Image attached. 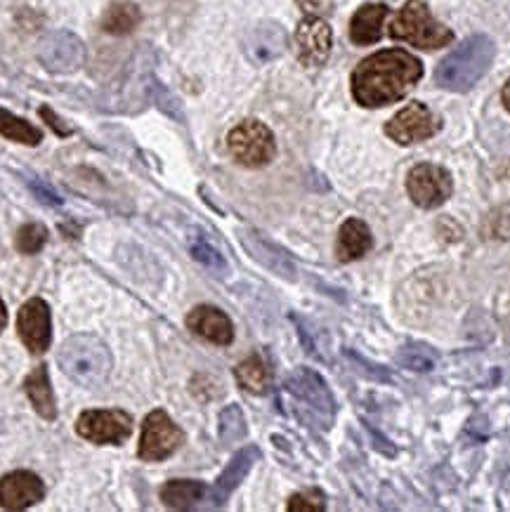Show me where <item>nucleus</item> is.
<instances>
[{"label": "nucleus", "mask_w": 510, "mask_h": 512, "mask_svg": "<svg viewBox=\"0 0 510 512\" xmlns=\"http://www.w3.org/2000/svg\"><path fill=\"white\" fill-rule=\"evenodd\" d=\"M423 67L407 50L392 48L362 59L352 74V95L362 107L376 109L402 100L421 81Z\"/></svg>", "instance_id": "obj_1"}, {"label": "nucleus", "mask_w": 510, "mask_h": 512, "mask_svg": "<svg viewBox=\"0 0 510 512\" xmlns=\"http://www.w3.org/2000/svg\"><path fill=\"white\" fill-rule=\"evenodd\" d=\"M494 52V43L487 36L477 34L466 38L440 62L435 71L437 85L451 93H468L492 67Z\"/></svg>", "instance_id": "obj_2"}, {"label": "nucleus", "mask_w": 510, "mask_h": 512, "mask_svg": "<svg viewBox=\"0 0 510 512\" xmlns=\"http://www.w3.org/2000/svg\"><path fill=\"white\" fill-rule=\"evenodd\" d=\"M60 366L64 376L74 380L81 387H100L109 378L111 371V352L100 338L88 336H71L64 340L60 350Z\"/></svg>", "instance_id": "obj_3"}, {"label": "nucleus", "mask_w": 510, "mask_h": 512, "mask_svg": "<svg viewBox=\"0 0 510 512\" xmlns=\"http://www.w3.org/2000/svg\"><path fill=\"white\" fill-rule=\"evenodd\" d=\"M390 36L395 38V41H404L421 50L444 48V45L454 41L451 29L442 26L440 22H435L423 0H409V3L404 5L400 15L395 17V22L390 24Z\"/></svg>", "instance_id": "obj_4"}, {"label": "nucleus", "mask_w": 510, "mask_h": 512, "mask_svg": "<svg viewBox=\"0 0 510 512\" xmlns=\"http://www.w3.org/2000/svg\"><path fill=\"white\" fill-rule=\"evenodd\" d=\"M227 147H230L234 161H239L246 168H263L277 154L272 130L260 121L239 123L227 137Z\"/></svg>", "instance_id": "obj_5"}, {"label": "nucleus", "mask_w": 510, "mask_h": 512, "mask_svg": "<svg viewBox=\"0 0 510 512\" xmlns=\"http://www.w3.org/2000/svg\"><path fill=\"white\" fill-rule=\"evenodd\" d=\"M182 442H185V435H182V430L170 420L168 413L152 411L145 418V425H142L140 458L149 463L166 461L168 456H173L175 451L180 449Z\"/></svg>", "instance_id": "obj_6"}, {"label": "nucleus", "mask_w": 510, "mask_h": 512, "mask_svg": "<svg viewBox=\"0 0 510 512\" xmlns=\"http://www.w3.org/2000/svg\"><path fill=\"white\" fill-rule=\"evenodd\" d=\"M286 390H289V395L296 397V402L305 404L312 411V416L322 423V428H329L333 413H336V402H333L329 387H326L324 380L315 371H293L289 380H286Z\"/></svg>", "instance_id": "obj_7"}, {"label": "nucleus", "mask_w": 510, "mask_h": 512, "mask_svg": "<svg viewBox=\"0 0 510 512\" xmlns=\"http://www.w3.org/2000/svg\"><path fill=\"white\" fill-rule=\"evenodd\" d=\"M38 59L52 74H74L85 62V45L71 31H52L38 43Z\"/></svg>", "instance_id": "obj_8"}, {"label": "nucleus", "mask_w": 510, "mask_h": 512, "mask_svg": "<svg viewBox=\"0 0 510 512\" xmlns=\"http://www.w3.org/2000/svg\"><path fill=\"white\" fill-rule=\"evenodd\" d=\"M407 189L416 206L437 208L454 192V182L444 168L433 166V163H421V166L411 168Z\"/></svg>", "instance_id": "obj_9"}, {"label": "nucleus", "mask_w": 510, "mask_h": 512, "mask_svg": "<svg viewBox=\"0 0 510 512\" xmlns=\"http://www.w3.org/2000/svg\"><path fill=\"white\" fill-rule=\"evenodd\" d=\"M78 435L93 444H123L133 432V418L126 411H85L76 423Z\"/></svg>", "instance_id": "obj_10"}, {"label": "nucleus", "mask_w": 510, "mask_h": 512, "mask_svg": "<svg viewBox=\"0 0 510 512\" xmlns=\"http://www.w3.org/2000/svg\"><path fill=\"white\" fill-rule=\"evenodd\" d=\"M440 130V118L430 111L425 104L414 102L404 107L400 114L392 116L385 126V135L397 144H416L430 140Z\"/></svg>", "instance_id": "obj_11"}, {"label": "nucleus", "mask_w": 510, "mask_h": 512, "mask_svg": "<svg viewBox=\"0 0 510 512\" xmlns=\"http://www.w3.org/2000/svg\"><path fill=\"white\" fill-rule=\"evenodd\" d=\"M17 331L22 343L34 354H43L52 343L50 307L41 298L29 300L17 314Z\"/></svg>", "instance_id": "obj_12"}, {"label": "nucleus", "mask_w": 510, "mask_h": 512, "mask_svg": "<svg viewBox=\"0 0 510 512\" xmlns=\"http://www.w3.org/2000/svg\"><path fill=\"white\" fill-rule=\"evenodd\" d=\"M333 34L331 26L319 17H305L298 24L296 31V48L298 59L305 67H322L331 55Z\"/></svg>", "instance_id": "obj_13"}, {"label": "nucleus", "mask_w": 510, "mask_h": 512, "mask_svg": "<svg viewBox=\"0 0 510 512\" xmlns=\"http://www.w3.org/2000/svg\"><path fill=\"white\" fill-rule=\"evenodd\" d=\"M45 496V487L41 477L34 472L17 470L0 479V508L5 510H24L31 505L41 503Z\"/></svg>", "instance_id": "obj_14"}, {"label": "nucleus", "mask_w": 510, "mask_h": 512, "mask_svg": "<svg viewBox=\"0 0 510 512\" xmlns=\"http://www.w3.org/2000/svg\"><path fill=\"white\" fill-rule=\"evenodd\" d=\"M187 326L189 331L196 333L199 338L208 340V343L230 345L234 340V328L230 317L213 305L194 307L187 317Z\"/></svg>", "instance_id": "obj_15"}, {"label": "nucleus", "mask_w": 510, "mask_h": 512, "mask_svg": "<svg viewBox=\"0 0 510 512\" xmlns=\"http://www.w3.org/2000/svg\"><path fill=\"white\" fill-rule=\"evenodd\" d=\"M258 458H260L258 446H246V449H241L239 454L232 458L230 465L222 470L218 482H215V487L211 489V505H213V508H220V505H225L227 498L234 494V489H237L241 482H244L246 475L251 472L253 463L258 461Z\"/></svg>", "instance_id": "obj_16"}, {"label": "nucleus", "mask_w": 510, "mask_h": 512, "mask_svg": "<svg viewBox=\"0 0 510 512\" xmlns=\"http://www.w3.org/2000/svg\"><path fill=\"white\" fill-rule=\"evenodd\" d=\"M286 50V31L279 24L265 22L248 34L246 38V55L255 64H265L277 59Z\"/></svg>", "instance_id": "obj_17"}, {"label": "nucleus", "mask_w": 510, "mask_h": 512, "mask_svg": "<svg viewBox=\"0 0 510 512\" xmlns=\"http://www.w3.org/2000/svg\"><path fill=\"white\" fill-rule=\"evenodd\" d=\"M241 244L246 246V251L251 253L260 265H265L270 272L277 274V277L289 281L296 279V267H293V262L286 258V253L279 251L277 246L270 244V241H265L260 234L241 232Z\"/></svg>", "instance_id": "obj_18"}, {"label": "nucleus", "mask_w": 510, "mask_h": 512, "mask_svg": "<svg viewBox=\"0 0 510 512\" xmlns=\"http://www.w3.org/2000/svg\"><path fill=\"white\" fill-rule=\"evenodd\" d=\"M374 246V236L371 229L364 225L362 220L350 218L343 222L338 232V260L340 262H352L364 258L366 253Z\"/></svg>", "instance_id": "obj_19"}, {"label": "nucleus", "mask_w": 510, "mask_h": 512, "mask_svg": "<svg viewBox=\"0 0 510 512\" xmlns=\"http://www.w3.org/2000/svg\"><path fill=\"white\" fill-rule=\"evenodd\" d=\"M388 17V8L381 3H371L364 5L355 12L350 22V38L357 45H371L376 41H381L383 36V22Z\"/></svg>", "instance_id": "obj_20"}, {"label": "nucleus", "mask_w": 510, "mask_h": 512, "mask_svg": "<svg viewBox=\"0 0 510 512\" xmlns=\"http://www.w3.org/2000/svg\"><path fill=\"white\" fill-rule=\"evenodd\" d=\"M206 491L204 482L196 479H173L161 489V501L170 510H192L204 501Z\"/></svg>", "instance_id": "obj_21"}, {"label": "nucleus", "mask_w": 510, "mask_h": 512, "mask_svg": "<svg viewBox=\"0 0 510 512\" xmlns=\"http://www.w3.org/2000/svg\"><path fill=\"white\" fill-rule=\"evenodd\" d=\"M26 395H29L34 409L41 413L45 420H55L57 418V406H55V395H52V385H50V376L45 366H36L34 371L29 373L24 383Z\"/></svg>", "instance_id": "obj_22"}, {"label": "nucleus", "mask_w": 510, "mask_h": 512, "mask_svg": "<svg viewBox=\"0 0 510 512\" xmlns=\"http://www.w3.org/2000/svg\"><path fill=\"white\" fill-rule=\"evenodd\" d=\"M142 12L135 3H114L102 19V29L111 36L130 34L140 24Z\"/></svg>", "instance_id": "obj_23"}, {"label": "nucleus", "mask_w": 510, "mask_h": 512, "mask_svg": "<svg viewBox=\"0 0 510 512\" xmlns=\"http://www.w3.org/2000/svg\"><path fill=\"white\" fill-rule=\"evenodd\" d=\"M237 380L244 390L253 392V395H263V392L270 390L272 376L267 364L260 357H251L246 361H241L237 366Z\"/></svg>", "instance_id": "obj_24"}, {"label": "nucleus", "mask_w": 510, "mask_h": 512, "mask_svg": "<svg viewBox=\"0 0 510 512\" xmlns=\"http://www.w3.org/2000/svg\"><path fill=\"white\" fill-rule=\"evenodd\" d=\"M0 135L8 137V140L29 144V147H36V144H41V140H43L41 130L34 128L29 121H24V118L10 114V111H5V109H0Z\"/></svg>", "instance_id": "obj_25"}, {"label": "nucleus", "mask_w": 510, "mask_h": 512, "mask_svg": "<svg viewBox=\"0 0 510 512\" xmlns=\"http://www.w3.org/2000/svg\"><path fill=\"white\" fill-rule=\"evenodd\" d=\"M246 437V418L241 413L239 406H227L225 411L220 413V439L222 444H237L239 439Z\"/></svg>", "instance_id": "obj_26"}, {"label": "nucleus", "mask_w": 510, "mask_h": 512, "mask_svg": "<svg viewBox=\"0 0 510 512\" xmlns=\"http://www.w3.org/2000/svg\"><path fill=\"white\" fill-rule=\"evenodd\" d=\"M45 241H48V229L31 222V225H24L17 232V251L24 255H34L45 246Z\"/></svg>", "instance_id": "obj_27"}, {"label": "nucleus", "mask_w": 510, "mask_h": 512, "mask_svg": "<svg viewBox=\"0 0 510 512\" xmlns=\"http://www.w3.org/2000/svg\"><path fill=\"white\" fill-rule=\"evenodd\" d=\"M189 251H192L194 260H199L201 265L213 269V272H225L227 269L225 258H222V255L215 251L211 244H208L204 236H196V239L192 241V246H189Z\"/></svg>", "instance_id": "obj_28"}, {"label": "nucleus", "mask_w": 510, "mask_h": 512, "mask_svg": "<svg viewBox=\"0 0 510 512\" xmlns=\"http://www.w3.org/2000/svg\"><path fill=\"white\" fill-rule=\"evenodd\" d=\"M326 508V498L322 491L310 489V491H300L289 501V510L291 512H322Z\"/></svg>", "instance_id": "obj_29"}, {"label": "nucleus", "mask_w": 510, "mask_h": 512, "mask_svg": "<svg viewBox=\"0 0 510 512\" xmlns=\"http://www.w3.org/2000/svg\"><path fill=\"white\" fill-rule=\"evenodd\" d=\"M400 361L411 371H430V369H433V359L421 357V352H416L414 347H407V350H404V354L400 357Z\"/></svg>", "instance_id": "obj_30"}, {"label": "nucleus", "mask_w": 510, "mask_h": 512, "mask_svg": "<svg viewBox=\"0 0 510 512\" xmlns=\"http://www.w3.org/2000/svg\"><path fill=\"white\" fill-rule=\"evenodd\" d=\"M31 189H34L38 199H41L43 203H48V206H60V203H62L60 196H57L55 192H52V189H48L45 185H41V182H38V180L31 182Z\"/></svg>", "instance_id": "obj_31"}, {"label": "nucleus", "mask_w": 510, "mask_h": 512, "mask_svg": "<svg viewBox=\"0 0 510 512\" xmlns=\"http://www.w3.org/2000/svg\"><path fill=\"white\" fill-rule=\"evenodd\" d=\"M298 3L305 12H326V10H329V0H298Z\"/></svg>", "instance_id": "obj_32"}, {"label": "nucleus", "mask_w": 510, "mask_h": 512, "mask_svg": "<svg viewBox=\"0 0 510 512\" xmlns=\"http://www.w3.org/2000/svg\"><path fill=\"white\" fill-rule=\"evenodd\" d=\"M8 326V312H5V305H3V298H0V333H3V328Z\"/></svg>", "instance_id": "obj_33"}, {"label": "nucleus", "mask_w": 510, "mask_h": 512, "mask_svg": "<svg viewBox=\"0 0 510 512\" xmlns=\"http://www.w3.org/2000/svg\"><path fill=\"white\" fill-rule=\"evenodd\" d=\"M501 100H503V107L510 111V81L503 85V93H501Z\"/></svg>", "instance_id": "obj_34"}]
</instances>
